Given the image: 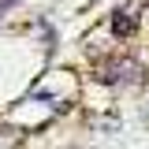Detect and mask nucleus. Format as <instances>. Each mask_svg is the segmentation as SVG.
<instances>
[{
	"mask_svg": "<svg viewBox=\"0 0 149 149\" xmlns=\"http://www.w3.org/2000/svg\"><path fill=\"white\" fill-rule=\"evenodd\" d=\"M142 74V67L134 63V60H112V63H104L101 67V82H130V78H138Z\"/></svg>",
	"mask_w": 149,
	"mask_h": 149,
	"instance_id": "1",
	"label": "nucleus"
}]
</instances>
